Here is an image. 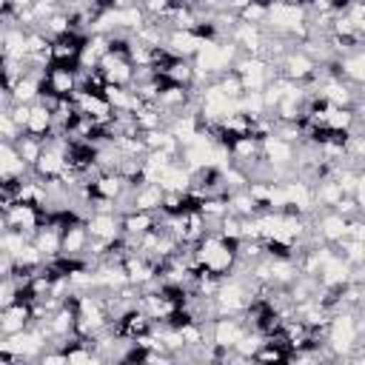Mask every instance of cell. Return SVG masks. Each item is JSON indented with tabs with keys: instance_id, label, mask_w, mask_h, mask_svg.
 I'll list each match as a JSON object with an SVG mask.
<instances>
[{
	"instance_id": "9a60e30c",
	"label": "cell",
	"mask_w": 365,
	"mask_h": 365,
	"mask_svg": "<svg viewBox=\"0 0 365 365\" xmlns=\"http://www.w3.org/2000/svg\"><path fill=\"white\" fill-rule=\"evenodd\" d=\"M83 43L86 37L83 34H63V37H54L51 40V63H63V66H77L80 60V51H83Z\"/></svg>"
},
{
	"instance_id": "e0dca14e",
	"label": "cell",
	"mask_w": 365,
	"mask_h": 365,
	"mask_svg": "<svg viewBox=\"0 0 365 365\" xmlns=\"http://www.w3.org/2000/svg\"><path fill=\"white\" fill-rule=\"evenodd\" d=\"M157 214H160V211H140V208L123 214V237L140 240L143 234H148V231L157 225Z\"/></svg>"
},
{
	"instance_id": "2e32d148",
	"label": "cell",
	"mask_w": 365,
	"mask_h": 365,
	"mask_svg": "<svg viewBox=\"0 0 365 365\" xmlns=\"http://www.w3.org/2000/svg\"><path fill=\"white\" fill-rule=\"evenodd\" d=\"M202 37L197 31H182V29H168V37H165V48L174 54V57H188L194 60V54L202 48Z\"/></svg>"
},
{
	"instance_id": "6da1fadb",
	"label": "cell",
	"mask_w": 365,
	"mask_h": 365,
	"mask_svg": "<svg viewBox=\"0 0 365 365\" xmlns=\"http://www.w3.org/2000/svg\"><path fill=\"white\" fill-rule=\"evenodd\" d=\"M194 262L197 268L202 271H211V274H220V277H228L237 265V242L225 240L222 234L217 231H208L197 245H194Z\"/></svg>"
},
{
	"instance_id": "3957f363",
	"label": "cell",
	"mask_w": 365,
	"mask_h": 365,
	"mask_svg": "<svg viewBox=\"0 0 365 365\" xmlns=\"http://www.w3.org/2000/svg\"><path fill=\"white\" fill-rule=\"evenodd\" d=\"M46 211L37 208V205H29V202H14L11 208L3 211V228H17L29 237L37 234V228L46 222Z\"/></svg>"
},
{
	"instance_id": "ba28073f",
	"label": "cell",
	"mask_w": 365,
	"mask_h": 365,
	"mask_svg": "<svg viewBox=\"0 0 365 365\" xmlns=\"http://www.w3.org/2000/svg\"><path fill=\"white\" fill-rule=\"evenodd\" d=\"M71 100H74V106H77L80 114H88V117H94L97 123H111V117H114V108H111V103L103 97V91L77 88Z\"/></svg>"
},
{
	"instance_id": "4316f807",
	"label": "cell",
	"mask_w": 365,
	"mask_h": 365,
	"mask_svg": "<svg viewBox=\"0 0 365 365\" xmlns=\"http://www.w3.org/2000/svg\"><path fill=\"white\" fill-rule=\"evenodd\" d=\"M240 20L242 23H257V26H265V20H268V6L265 3H257V0H251L242 11H240Z\"/></svg>"
},
{
	"instance_id": "83f0119b",
	"label": "cell",
	"mask_w": 365,
	"mask_h": 365,
	"mask_svg": "<svg viewBox=\"0 0 365 365\" xmlns=\"http://www.w3.org/2000/svg\"><path fill=\"white\" fill-rule=\"evenodd\" d=\"M23 134H26V131H23V128L14 123L11 111H0V137H3L6 143H17Z\"/></svg>"
},
{
	"instance_id": "5b68a950",
	"label": "cell",
	"mask_w": 365,
	"mask_h": 365,
	"mask_svg": "<svg viewBox=\"0 0 365 365\" xmlns=\"http://www.w3.org/2000/svg\"><path fill=\"white\" fill-rule=\"evenodd\" d=\"M208 331H211V342L220 351H225V348H237V342L242 339V334L248 331V325H245L242 314L240 317H217V319H211Z\"/></svg>"
},
{
	"instance_id": "603a6c76",
	"label": "cell",
	"mask_w": 365,
	"mask_h": 365,
	"mask_svg": "<svg viewBox=\"0 0 365 365\" xmlns=\"http://www.w3.org/2000/svg\"><path fill=\"white\" fill-rule=\"evenodd\" d=\"M354 120H356V111H354V108L328 106V111H325V117H322V125L331 128V131H351V128H354Z\"/></svg>"
},
{
	"instance_id": "f1b7e54d",
	"label": "cell",
	"mask_w": 365,
	"mask_h": 365,
	"mask_svg": "<svg viewBox=\"0 0 365 365\" xmlns=\"http://www.w3.org/2000/svg\"><path fill=\"white\" fill-rule=\"evenodd\" d=\"M354 197H356V202H359V214L365 217V174H362V182L356 185V191H354Z\"/></svg>"
},
{
	"instance_id": "52a82bcc",
	"label": "cell",
	"mask_w": 365,
	"mask_h": 365,
	"mask_svg": "<svg viewBox=\"0 0 365 365\" xmlns=\"http://www.w3.org/2000/svg\"><path fill=\"white\" fill-rule=\"evenodd\" d=\"M88 240H91V234H88L86 220L74 217V220L63 228V254H60V257H68V259H80V262H83V257H86V251H88Z\"/></svg>"
},
{
	"instance_id": "8fae6325",
	"label": "cell",
	"mask_w": 365,
	"mask_h": 365,
	"mask_svg": "<svg viewBox=\"0 0 365 365\" xmlns=\"http://www.w3.org/2000/svg\"><path fill=\"white\" fill-rule=\"evenodd\" d=\"M100 68H103V74H106L108 83H114V86H128V88H131V83H134V63H131L125 54L108 51V54L100 60Z\"/></svg>"
},
{
	"instance_id": "5bb4252c",
	"label": "cell",
	"mask_w": 365,
	"mask_h": 365,
	"mask_svg": "<svg viewBox=\"0 0 365 365\" xmlns=\"http://www.w3.org/2000/svg\"><path fill=\"white\" fill-rule=\"evenodd\" d=\"M131 182L120 174V171H103L94 182H91V197L94 200H108V202H117L123 194H125V188H128Z\"/></svg>"
},
{
	"instance_id": "30bf717a",
	"label": "cell",
	"mask_w": 365,
	"mask_h": 365,
	"mask_svg": "<svg viewBox=\"0 0 365 365\" xmlns=\"http://www.w3.org/2000/svg\"><path fill=\"white\" fill-rule=\"evenodd\" d=\"M314 225H317L319 237H322L325 242H331V245H336L339 240L348 237V217H342V214L334 211V208H319V211L314 214Z\"/></svg>"
},
{
	"instance_id": "4fadbf2b",
	"label": "cell",
	"mask_w": 365,
	"mask_h": 365,
	"mask_svg": "<svg viewBox=\"0 0 365 365\" xmlns=\"http://www.w3.org/2000/svg\"><path fill=\"white\" fill-rule=\"evenodd\" d=\"M354 279V265L336 251L331 259H325L322 262V268H319V282L325 285V288H342L345 282H351Z\"/></svg>"
},
{
	"instance_id": "4dcf8cb0",
	"label": "cell",
	"mask_w": 365,
	"mask_h": 365,
	"mask_svg": "<svg viewBox=\"0 0 365 365\" xmlns=\"http://www.w3.org/2000/svg\"><path fill=\"white\" fill-rule=\"evenodd\" d=\"M362 174H365V165H362Z\"/></svg>"
},
{
	"instance_id": "ffe728a7",
	"label": "cell",
	"mask_w": 365,
	"mask_h": 365,
	"mask_svg": "<svg viewBox=\"0 0 365 365\" xmlns=\"http://www.w3.org/2000/svg\"><path fill=\"white\" fill-rule=\"evenodd\" d=\"M165 188L160 182H143L134 188V208L140 211H163Z\"/></svg>"
},
{
	"instance_id": "7c38bea8",
	"label": "cell",
	"mask_w": 365,
	"mask_h": 365,
	"mask_svg": "<svg viewBox=\"0 0 365 365\" xmlns=\"http://www.w3.org/2000/svg\"><path fill=\"white\" fill-rule=\"evenodd\" d=\"M31 174V165L20 157L14 143L0 140V180H23Z\"/></svg>"
},
{
	"instance_id": "f546056e",
	"label": "cell",
	"mask_w": 365,
	"mask_h": 365,
	"mask_svg": "<svg viewBox=\"0 0 365 365\" xmlns=\"http://www.w3.org/2000/svg\"><path fill=\"white\" fill-rule=\"evenodd\" d=\"M257 3H265V6H271V3H277V0H257Z\"/></svg>"
},
{
	"instance_id": "cb8c5ba5",
	"label": "cell",
	"mask_w": 365,
	"mask_h": 365,
	"mask_svg": "<svg viewBox=\"0 0 365 365\" xmlns=\"http://www.w3.org/2000/svg\"><path fill=\"white\" fill-rule=\"evenodd\" d=\"M228 205H231V214H237V217H257L262 211V205L254 200V194L248 188L231 191L228 194Z\"/></svg>"
},
{
	"instance_id": "9c48e42d",
	"label": "cell",
	"mask_w": 365,
	"mask_h": 365,
	"mask_svg": "<svg viewBox=\"0 0 365 365\" xmlns=\"http://www.w3.org/2000/svg\"><path fill=\"white\" fill-rule=\"evenodd\" d=\"M86 225H88V234L103 242H114L117 237H123V214L117 211H94L86 220Z\"/></svg>"
},
{
	"instance_id": "484cf974",
	"label": "cell",
	"mask_w": 365,
	"mask_h": 365,
	"mask_svg": "<svg viewBox=\"0 0 365 365\" xmlns=\"http://www.w3.org/2000/svg\"><path fill=\"white\" fill-rule=\"evenodd\" d=\"M14 145H17L20 157L34 168V163L40 160V154H43V148H46V140H43V137H34V134H23Z\"/></svg>"
},
{
	"instance_id": "ac0fdd59",
	"label": "cell",
	"mask_w": 365,
	"mask_h": 365,
	"mask_svg": "<svg viewBox=\"0 0 365 365\" xmlns=\"http://www.w3.org/2000/svg\"><path fill=\"white\" fill-rule=\"evenodd\" d=\"M339 77L354 86H365V46L351 48L339 57Z\"/></svg>"
},
{
	"instance_id": "44dd1931",
	"label": "cell",
	"mask_w": 365,
	"mask_h": 365,
	"mask_svg": "<svg viewBox=\"0 0 365 365\" xmlns=\"http://www.w3.org/2000/svg\"><path fill=\"white\" fill-rule=\"evenodd\" d=\"M160 74H165L168 83H180V86H191V88L197 83V68H194V60H188V57H171V63Z\"/></svg>"
},
{
	"instance_id": "8992f818",
	"label": "cell",
	"mask_w": 365,
	"mask_h": 365,
	"mask_svg": "<svg viewBox=\"0 0 365 365\" xmlns=\"http://www.w3.org/2000/svg\"><path fill=\"white\" fill-rule=\"evenodd\" d=\"M34 325V311H31V299H17L6 308H0V336L26 331Z\"/></svg>"
},
{
	"instance_id": "d6986e66",
	"label": "cell",
	"mask_w": 365,
	"mask_h": 365,
	"mask_svg": "<svg viewBox=\"0 0 365 365\" xmlns=\"http://www.w3.org/2000/svg\"><path fill=\"white\" fill-rule=\"evenodd\" d=\"M54 125H57V120H54V111L46 106V103H31V117H29V123H26V134H34V137H48L51 131H54Z\"/></svg>"
},
{
	"instance_id": "d4e9b609",
	"label": "cell",
	"mask_w": 365,
	"mask_h": 365,
	"mask_svg": "<svg viewBox=\"0 0 365 365\" xmlns=\"http://www.w3.org/2000/svg\"><path fill=\"white\" fill-rule=\"evenodd\" d=\"M288 356H291V348L282 339H265L257 348L254 362H288Z\"/></svg>"
},
{
	"instance_id": "7a4b0ae2",
	"label": "cell",
	"mask_w": 365,
	"mask_h": 365,
	"mask_svg": "<svg viewBox=\"0 0 365 365\" xmlns=\"http://www.w3.org/2000/svg\"><path fill=\"white\" fill-rule=\"evenodd\" d=\"M277 68H279V74H282V77H288V80L308 83V80H314V77H317L319 63H317L305 48L294 46V48H288V51H285V57L277 63Z\"/></svg>"
},
{
	"instance_id": "7402d4cb",
	"label": "cell",
	"mask_w": 365,
	"mask_h": 365,
	"mask_svg": "<svg viewBox=\"0 0 365 365\" xmlns=\"http://www.w3.org/2000/svg\"><path fill=\"white\" fill-rule=\"evenodd\" d=\"M314 197H317L319 208H334L345 197V191H342V185L334 177H322V180L314 182Z\"/></svg>"
},
{
	"instance_id": "277c9868",
	"label": "cell",
	"mask_w": 365,
	"mask_h": 365,
	"mask_svg": "<svg viewBox=\"0 0 365 365\" xmlns=\"http://www.w3.org/2000/svg\"><path fill=\"white\" fill-rule=\"evenodd\" d=\"M80 88L77 80V66H63V63H51L43 74V91L54 94V97H74V91Z\"/></svg>"
}]
</instances>
